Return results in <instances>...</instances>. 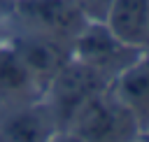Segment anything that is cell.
Masks as SVG:
<instances>
[{"instance_id":"cell-1","label":"cell","mask_w":149,"mask_h":142,"mask_svg":"<svg viewBox=\"0 0 149 142\" xmlns=\"http://www.w3.org/2000/svg\"><path fill=\"white\" fill-rule=\"evenodd\" d=\"M81 142H130L140 133L133 114L107 88L91 98L65 126Z\"/></svg>"},{"instance_id":"cell-2","label":"cell","mask_w":149,"mask_h":142,"mask_svg":"<svg viewBox=\"0 0 149 142\" xmlns=\"http://www.w3.org/2000/svg\"><path fill=\"white\" fill-rule=\"evenodd\" d=\"M142 54L144 49L123 42L107 28L105 21H88L72 42V56L105 74L109 81L133 65Z\"/></svg>"},{"instance_id":"cell-3","label":"cell","mask_w":149,"mask_h":142,"mask_svg":"<svg viewBox=\"0 0 149 142\" xmlns=\"http://www.w3.org/2000/svg\"><path fill=\"white\" fill-rule=\"evenodd\" d=\"M109 79L93 70L91 65L77 61L74 56L61 68V72L49 81L47 91L51 95L49 109L56 116V123L61 128L68 126V121L98 93L109 88Z\"/></svg>"},{"instance_id":"cell-4","label":"cell","mask_w":149,"mask_h":142,"mask_svg":"<svg viewBox=\"0 0 149 142\" xmlns=\"http://www.w3.org/2000/svg\"><path fill=\"white\" fill-rule=\"evenodd\" d=\"M14 14L26 30L68 42L70 47L91 21L72 0H14Z\"/></svg>"},{"instance_id":"cell-5","label":"cell","mask_w":149,"mask_h":142,"mask_svg":"<svg viewBox=\"0 0 149 142\" xmlns=\"http://www.w3.org/2000/svg\"><path fill=\"white\" fill-rule=\"evenodd\" d=\"M9 51L30 72L35 84H44V86H49V81L61 72V68L72 58V47L68 42L33 30H23L21 35H16Z\"/></svg>"},{"instance_id":"cell-6","label":"cell","mask_w":149,"mask_h":142,"mask_svg":"<svg viewBox=\"0 0 149 142\" xmlns=\"http://www.w3.org/2000/svg\"><path fill=\"white\" fill-rule=\"evenodd\" d=\"M109 91L133 114L140 130H149V51L112 79Z\"/></svg>"},{"instance_id":"cell-7","label":"cell","mask_w":149,"mask_h":142,"mask_svg":"<svg viewBox=\"0 0 149 142\" xmlns=\"http://www.w3.org/2000/svg\"><path fill=\"white\" fill-rule=\"evenodd\" d=\"M102 21L123 42L144 49L149 30V0H112Z\"/></svg>"},{"instance_id":"cell-8","label":"cell","mask_w":149,"mask_h":142,"mask_svg":"<svg viewBox=\"0 0 149 142\" xmlns=\"http://www.w3.org/2000/svg\"><path fill=\"white\" fill-rule=\"evenodd\" d=\"M58 128L54 112L47 107H33L26 112H19L14 119H9L5 128L7 142H49L54 137V130Z\"/></svg>"},{"instance_id":"cell-9","label":"cell","mask_w":149,"mask_h":142,"mask_svg":"<svg viewBox=\"0 0 149 142\" xmlns=\"http://www.w3.org/2000/svg\"><path fill=\"white\" fill-rule=\"evenodd\" d=\"M91 21H102L105 19V14H107V9H109V5H112V0H72Z\"/></svg>"},{"instance_id":"cell-10","label":"cell","mask_w":149,"mask_h":142,"mask_svg":"<svg viewBox=\"0 0 149 142\" xmlns=\"http://www.w3.org/2000/svg\"><path fill=\"white\" fill-rule=\"evenodd\" d=\"M49 142H81V140H77V137H74L72 133H68V130H65L63 135H54V137H51Z\"/></svg>"},{"instance_id":"cell-11","label":"cell","mask_w":149,"mask_h":142,"mask_svg":"<svg viewBox=\"0 0 149 142\" xmlns=\"http://www.w3.org/2000/svg\"><path fill=\"white\" fill-rule=\"evenodd\" d=\"M144 51H149V30H147V44H144Z\"/></svg>"}]
</instances>
